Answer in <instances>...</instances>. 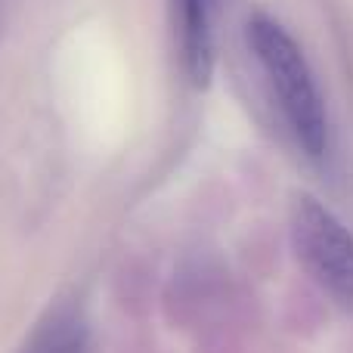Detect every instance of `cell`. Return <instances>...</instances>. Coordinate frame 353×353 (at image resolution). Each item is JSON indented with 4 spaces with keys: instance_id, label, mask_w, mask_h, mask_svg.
I'll use <instances>...</instances> for the list:
<instances>
[{
    "instance_id": "3957f363",
    "label": "cell",
    "mask_w": 353,
    "mask_h": 353,
    "mask_svg": "<svg viewBox=\"0 0 353 353\" xmlns=\"http://www.w3.org/2000/svg\"><path fill=\"white\" fill-rule=\"evenodd\" d=\"M174 22L180 37V59L189 84L205 90L214 74V34L208 0H174Z\"/></svg>"
},
{
    "instance_id": "6da1fadb",
    "label": "cell",
    "mask_w": 353,
    "mask_h": 353,
    "mask_svg": "<svg viewBox=\"0 0 353 353\" xmlns=\"http://www.w3.org/2000/svg\"><path fill=\"white\" fill-rule=\"evenodd\" d=\"M248 43L267 74V84L292 128L294 140L310 159H319L329 146V118H325L323 97H319L301 47L270 16L248 19Z\"/></svg>"
},
{
    "instance_id": "7a4b0ae2",
    "label": "cell",
    "mask_w": 353,
    "mask_h": 353,
    "mask_svg": "<svg viewBox=\"0 0 353 353\" xmlns=\"http://www.w3.org/2000/svg\"><path fill=\"white\" fill-rule=\"evenodd\" d=\"M292 236L301 261L323 292L353 313V236L347 226L313 195H298L292 211Z\"/></svg>"
},
{
    "instance_id": "277c9868",
    "label": "cell",
    "mask_w": 353,
    "mask_h": 353,
    "mask_svg": "<svg viewBox=\"0 0 353 353\" xmlns=\"http://www.w3.org/2000/svg\"><path fill=\"white\" fill-rule=\"evenodd\" d=\"M47 353H81V347L78 341H56L47 347Z\"/></svg>"
}]
</instances>
